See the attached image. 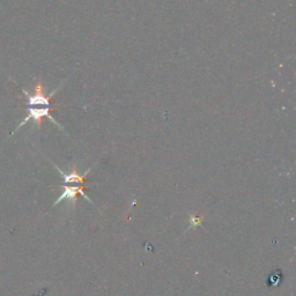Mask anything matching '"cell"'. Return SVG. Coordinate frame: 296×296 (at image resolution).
Listing matches in <instances>:
<instances>
[{
  "label": "cell",
  "instance_id": "cell-1",
  "mask_svg": "<svg viewBox=\"0 0 296 296\" xmlns=\"http://www.w3.org/2000/svg\"><path fill=\"white\" fill-rule=\"evenodd\" d=\"M63 85H64V82L60 83V85L58 86L54 91L50 93V94H47L43 83H42L41 81H37V83L34 87V91L31 93L28 92L27 89L21 88L22 94H24L25 96V99H27L28 114L25 117V120L22 121L17 127H15V130L12 132L11 136L12 134H14L17 131L20 130L24 125H25L28 122H30V121H33L34 126L36 127L37 130H40L41 125H42V120H43V118H48V120H50L54 125H56V126H58L60 130L64 131L62 125L58 123V122L54 120L52 116H51V110H52L51 99L53 98L54 94L59 91L60 87H62Z\"/></svg>",
  "mask_w": 296,
  "mask_h": 296
},
{
  "label": "cell",
  "instance_id": "cell-2",
  "mask_svg": "<svg viewBox=\"0 0 296 296\" xmlns=\"http://www.w3.org/2000/svg\"><path fill=\"white\" fill-rule=\"evenodd\" d=\"M62 189H63V194L60 195V197L58 198L57 200L53 202V206L60 204V202L64 201V200L70 201L71 204H72L73 206H75V204H76V198H78V195L82 196V197L85 198L87 201L91 202V204H93V201L91 200V199H89L88 196H87L85 194V186H83V185H72V186H69L67 184H64V185H62Z\"/></svg>",
  "mask_w": 296,
  "mask_h": 296
},
{
  "label": "cell",
  "instance_id": "cell-3",
  "mask_svg": "<svg viewBox=\"0 0 296 296\" xmlns=\"http://www.w3.org/2000/svg\"><path fill=\"white\" fill-rule=\"evenodd\" d=\"M52 165H53L54 168H56V169L58 170V173H60V176L63 177L64 184H74V183H75V184L83 185V183L86 182V176L88 175L89 172H91V170H92V167H91V168L87 169L86 172L83 173H80L78 172V170H76V167H75V166H73V167H72V172H70V173H64L63 170L60 169L58 166L54 165L53 162H52Z\"/></svg>",
  "mask_w": 296,
  "mask_h": 296
}]
</instances>
